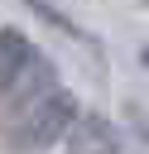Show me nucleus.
<instances>
[{"mask_svg": "<svg viewBox=\"0 0 149 154\" xmlns=\"http://www.w3.org/2000/svg\"><path fill=\"white\" fill-rule=\"evenodd\" d=\"M77 111H82L77 91L62 82H48L43 91H34L24 106H14L0 120V149L5 154H48L53 144L67 140Z\"/></svg>", "mask_w": 149, "mask_h": 154, "instance_id": "nucleus-1", "label": "nucleus"}, {"mask_svg": "<svg viewBox=\"0 0 149 154\" xmlns=\"http://www.w3.org/2000/svg\"><path fill=\"white\" fill-rule=\"evenodd\" d=\"M48 82H58V72H53V63L38 53V43H34L24 29L0 24V120H5L14 106H24L34 91H43Z\"/></svg>", "mask_w": 149, "mask_h": 154, "instance_id": "nucleus-2", "label": "nucleus"}, {"mask_svg": "<svg viewBox=\"0 0 149 154\" xmlns=\"http://www.w3.org/2000/svg\"><path fill=\"white\" fill-rule=\"evenodd\" d=\"M62 154H125V140H120L111 116L77 111V120H72V130L62 140Z\"/></svg>", "mask_w": 149, "mask_h": 154, "instance_id": "nucleus-3", "label": "nucleus"}, {"mask_svg": "<svg viewBox=\"0 0 149 154\" xmlns=\"http://www.w3.org/2000/svg\"><path fill=\"white\" fill-rule=\"evenodd\" d=\"M24 5H29V10L38 14V19H48L53 29H62V34H72V38H82V43H91V34H87V29H77V24H72V19L62 14V10H53V0H24Z\"/></svg>", "mask_w": 149, "mask_h": 154, "instance_id": "nucleus-4", "label": "nucleus"}, {"mask_svg": "<svg viewBox=\"0 0 149 154\" xmlns=\"http://www.w3.org/2000/svg\"><path fill=\"white\" fill-rule=\"evenodd\" d=\"M130 130H135L139 154H149V120H144V111H139V106H130Z\"/></svg>", "mask_w": 149, "mask_h": 154, "instance_id": "nucleus-5", "label": "nucleus"}, {"mask_svg": "<svg viewBox=\"0 0 149 154\" xmlns=\"http://www.w3.org/2000/svg\"><path fill=\"white\" fill-rule=\"evenodd\" d=\"M144 67H149V48H144Z\"/></svg>", "mask_w": 149, "mask_h": 154, "instance_id": "nucleus-6", "label": "nucleus"}]
</instances>
